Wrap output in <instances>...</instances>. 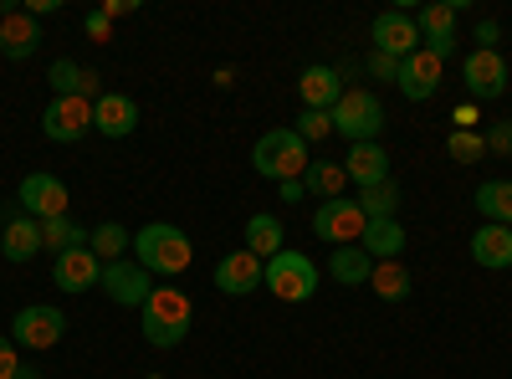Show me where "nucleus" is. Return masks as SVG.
<instances>
[{"label": "nucleus", "instance_id": "obj_25", "mask_svg": "<svg viewBox=\"0 0 512 379\" xmlns=\"http://www.w3.org/2000/svg\"><path fill=\"white\" fill-rule=\"evenodd\" d=\"M472 205L482 210L487 226H512V180H487V185H477Z\"/></svg>", "mask_w": 512, "mask_h": 379}, {"label": "nucleus", "instance_id": "obj_17", "mask_svg": "<svg viewBox=\"0 0 512 379\" xmlns=\"http://www.w3.org/2000/svg\"><path fill=\"white\" fill-rule=\"evenodd\" d=\"M0 251H6V262H31L41 251V221L26 216V210H6V226H0Z\"/></svg>", "mask_w": 512, "mask_h": 379}, {"label": "nucleus", "instance_id": "obj_2", "mask_svg": "<svg viewBox=\"0 0 512 379\" xmlns=\"http://www.w3.org/2000/svg\"><path fill=\"white\" fill-rule=\"evenodd\" d=\"M134 262L149 272V277H180L190 272L195 262V246L180 226H169V221H149L139 236H134Z\"/></svg>", "mask_w": 512, "mask_h": 379}, {"label": "nucleus", "instance_id": "obj_31", "mask_svg": "<svg viewBox=\"0 0 512 379\" xmlns=\"http://www.w3.org/2000/svg\"><path fill=\"white\" fill-rule=\"evenodd\" d=\"M41 246H52L57 257L72 246H88V231H82L72 216H57V221H41Z\"/></svg>", "mask_w": 512, "mask_h": 379}, {"label": "nucleus", "instance_id": "obj_12", "mask_svg": "<svg viewBox=\"0 0 512 379\" xmlns=\"http://www.w3.org/2000/svg\"><path fill=\"white\" fill-rule=\"evenodd\" d=\"M103 292L118 303V308H144L149 303V292H154V277L139 267V262H108L103 267Z\"/></svg>", "mask_w": 512, "mask_h": 379}, {"label": "nucleus", "instance_id": "obj_11", "mask_svg": "<svg viewBox=\"0 0 512 379\" xmlns=\"http://www.w3.org/2000/svg\"><path fill=\"white\" fill-rule=\"evenodd\" d=\"M369 36H374V52L395 57V62H405L410 52H420V31H415V16L410 11H379L374 26H369Z\"/></svg>", "mask_w": 512, "mask_h": 379}, {"label": "nucleus", "instance_id": "obj_24", "mask_svg": "<svg viewBox=\"0 0 512 379\" xmlns=\"http://www.w3.org/2000/svg\"><path fill=\"white\" fill-rule=\"evenodd\" d=\"M282 246H287V231H282L277 216H267V210H262V216H251V221H246V251H251V257L272 262Z\"/></svg>", "mask_w": 512, "mask_h": 379}, {"label": "nucleus", "instance_id": "obj_22", "mask_svg": "<svg viewBox=\"0 0 512 379\" xmlns=\"http://www.w3.org/2000/svg\"><path fill=\"white\" fill-rule=\"evenodd\" d=\"M369 272H374V262H369L364 246H333L328 277H333L338 287H369Z\"/></svg>", "mask_w": 512, "mask_h": 379}, {"label": "nucleus", "instance_id": "obj_30", "mask_svg": "<svg viewBox=\"0 0 512 379\" xmlns=\"http://www.w3.org/2000/svg\"><path fill=\"white\" fill-rule=\"evenodd\" d=\"M359 210H364L369 221H395V210H400V185L384 180V185L359 190Z\"/></svg>", "mask_w": 512, "mask_h": 379}, {"label": "nucleus", "instance_id": "obj_32", "mask_svg": "<svg viewBox=\"0 0 512 379\" xmlns=\"http://www.w3.org/2000/svg\"><path fill=\"white\" fill-rule=\"evenodd\" d=\"M446 154H451L456 164H477V159L487 154V144H482V134H477V129H456V134L446 139Z\"/></svg>", "mask_w": 512, "mask_h": 379}, {"label": "nucleus", "instance_id": "obj_26", "mask_svg": "<svg viewBox=\"0 0 512 379\" xmlns=\"http://www.w3.org/2000/svg\"><path fill=\"white\" fill-rule=\"evenodd\" d=\"M303 190L318 195V200H338V195L349 190L344 164H338V159H313V164H308V175H303Z\"/></svg>", "mask_w": 512, "mask_h": 379}, {"label": "nucleus", "instance_id": "obj_38", "mask_svg": "<svg viewBox=\"0 0 512 379\" xmlns=\"http://www.w3.org/2000/svg\"><path fill=\"white\" fill-rule=\"evenodd\" d=\"M82 26H88L93 41H108V36H113V21H108L103 11H88V21H82Z\"/></svg>", "mask_w": 512, "mask_h": 379}, {"label": "nucleus", "instance_id": "obj_13", "mask_svg": "<svg viewBox=\"0 0 512 379\" xmlns=\"http://www.w3.org/2000/svg\"><path fill=\"white\" fill-rule=\"evenodd\" d=\"M52 282L62 292H93V287H103V262L93 257V246H72L52 262Z\"/></svg>", "mask_w": 512, "mask_h": 379}, {"label": "nucleus", "instance_id": "obj_23", "mask_svg": "<svg viewBox=\"0 0 512 379\" xmlns=\"http://www.w3.org/2000/svg\"><path fill=\"white\" fill-rule=\"evenodd\" d=\"M359 246L369 251V262H400V251H405V226L400 221H369Z\"/></svg>", "mask_w": 512, "mask_h": 379}, {"label": "nucleus", "instance_id": "obj_4", "mask_svg": "<svg viewBox=\"0 0 512 379\" xmlns=\"http://www.w3.org/2000/svg\"><path fill=\"white\" fill-rule=\"evenodd\" d=\"M333 134H344L349 144H379L384 134V103L369 88H344V98L333 103Z\"/></svg>", "mask_w": 512, "mask_h": 379}, {"label": "nucleus", "instance_id": "obj_35", "mask_svg": "<svg viewBox=\"0 0 512 379\" xmlns=\"http://www.w3.org/2000/svg\"><path fill=\"white\" fill-rule=\"evenodd\" d=\"M482 144H487V154H512V123H507V118H502V123H487Z\"/></svg>", "mask_w": 512, "mask_h": 379}, {"label": "nucleus", "instance_id": "obj_16", "mask_svg": "<svg viewBox=\"0 0 512 379\" xmlns=\"http://www.w3.org/2000/svg\"><path fill=\"white\" fill-rule=\"evenodd\" d=\"M93 129L103 139H128V134L139 129V103L128 98V93H103L93 103Z\"/></svg>", "mask_w": 512, "mask_h": 379}, {"label": "nucleus", "instance_id": "obj_14", "mask_svg": "<svg viewBox=\"0 0 512 379\" xmlns=\"http://www.w3.org/2000/svg\"><path fill=\"white\" fill-rule=\"evenodd\" d=\"M262 272H267V262L251 257L246 246H236V251H226V257L216 262V287L226 292V298H246V292L262 287Z\"/></svg>", "mask_w": 512, "mask_h": 379}, {"label": "nucleus", "instance_id": "obj_36", "mask_svg": "<svg viewBox=\"0 0 512 379\" xmlns=\"http://www.w3.org/2000/svg\"><path fill=\"white\" fill-rule=\"evenodd\" d=\"M26 374V364H21V354H16V344L0 333V379H21Z\"/></svg>", "mask_w": 512, "mask_h": 379}, {"label": "nucleus", "instance_id": "obj_6", "mask_svg": "<svg viewBox=\"0 0 512 379\" xmlns=\"http://www.w3.org/2000/svg\"><path fill=\"white\" fill-rule=\"evenodd\" d=\"M364 226H369V216L359 210V200H349V195L323 200V205L313 210V236L328 241V246H359Z\"/></svg>", "mask_w": 512, "mask_h": 379}, {"label": "nucleus", "instance_id": "obj_5", "mask_svg": "<svg viewBox=\"0 0 512 379\" xmlns=\"http://www.w3.org/2000/svg\"><path fill=\"white\" fill-rule=\"evenodd\" d=\"M262 287L272 292V298H282V303H313L318 267H313V257H303V251L282 246L277 257L267 262V272H262Z\"/></svg>", "mask_w": 512, "mask_h": 379}, {"label": "nucleus", "instance_id": "obj_1", "mask_svg": "<svg viewBox=\"0 0 512 379\" xmlns=\"http://www.w3.org/2000/svg\"><path fill=\"white\" fill-rule=\"evenodd\" d=\"M190 323H195V303L180 287H154L149 303L139 308L144 344H154V349H180L190 339Z\"/></svg>", "mask_w": 512, "mask_h": 379}, {"label": "nucleus", "instance_id": "obj_29", "mask_svg": "<svg viewBox=\"0 0 512 379\" xmlns=\"http://www.w3.org/2000/svg\"><path fill=\"white\" fill-rule=\"evenodd\" d=\"M88 246H93V257L108 267V262H123V251L134 246V236H128L118 221H103V226H93V231H88Z\"/></svg>", "mask_w": 512, "mask_h": 379}, {"label": "nucleus", "instance_id": "obj_21", "mask_svg": "<svg viewBox=\"0 0 512 379\" xmlns=\"http://www.w3.org/2000/svg\"><path fill=\"white\" fill-rule=\"evenodd\" d=\"M472 262L487 272H507L512 267V226H487L472 236Z\"/></svg>", "mask_w": 512, "mask_h": 379}, {"label": "nucleus", "instance_id": "obj_28", "mask_svg": "<svg viewBox=\"0 0 512 379\" xmlns=\"http://www.w3.org/2000/svg\"><path fill=\"white\" fill-rule=\"evenodd\" d=\"M369 287H374L379 303H405L410 298V267L405 262H374Z\"/></svg>", "mask_w": 512, "mask_h": 379}, {"label": "nucleus", "instance_id": "obj_9", "mask_svg": "<svg viewBox=\"0 0 512 379\" xmlns=\"http://www.w3.org/2000/svg\"><path fill=\"white\" fill-rule=\"evenodd\" d=\"M461 82H466V93H472L477 103H492V98H502L507 93V82H512V72H507V62H502V52L492 47V52H466V62H461Z\"/></svg>", "mask_w": 512, "mask_h": 379}, {"label": "nucleus", "instance_id": "obj_39", "mask_svg": "<svg viewBox=\"0 0 512 379\" xmlns=\"http://www.w3.org/2000/svg\"><path fill=\"white\" fill-rule=\"evenodd\" d=\"M277 195H282L287 205H297V200H303L308 190H303V180H282V185H277Z\"/></svg>", "mask_w": 512, "mask_h": 379}, {"label": "nucleus", "instance_id": "obj_8", "mask_svg": "<svg viewBox=\"0 0 512 379\" xmlns=\"http://www.w3.org/2000/svg\"><path fill=\"white\" fill-rule=\"evenodd\" d=\"M41 134L52 144H82L93 134V103L88 98H52L41 113Z\"/></svg>", "mask_w": 512, "mask_h": 379}, {"label": "nucleus", "instance_id": "obj_27", "mask_svg": "<svg viewBox=\"0 0 512 379\" xmlns=\"http://www.w3.org/2000/svg\"><path fill=\"white\" fill-rule=\"evenodd\" d=\"M466 11V0H436V6H420L415 31L420 41H436V36H456V16Z\"/></svg>", "mask_w": 512, "mask_h": 379}, {"label": "nucleus", "instance_id": "obj_7", "mask_svg": "<svg viewBox=\"0 0 512 379\" xmlns=\"http://www.w3.org/2000/svg\"><path fill=\"white\" fill-rule=\"evenodd\" d=\"M62 333H67V313L62 308H52V303H31V308H21L16 318H11V344L16 349H52V344H62Z\"/></svg>", "mask_w": 512, "mask_h": 379}, {"label": "nucleus", "instance_id": "obj_41", "mask_svg": "<svg viewBox=\"0 0 512 379\" xmlns=\"http://www.w3.org/2000/svg\"><path fill=\"white\" fill-rule=\"evenodd\" d=\"M128 11H139V0H108V6H103L108 21H113V16H128Z\"/></svg>", "mask_w": 512, "mask_h": 379}, {"label": "nucleus", "instance_id": "obj_33", "mask_svg": "<svg viewBox=\"0 0 512 379\" xmlns=\"http://www.w3.org/2000/svg\"><path fill=\"white\" fill-rule=\"evenodd\" d=\"M47 82H52V98H77V88H82V67H77L72 57H57Z\"/></svg>", "mask_w": 512, "mask_h": 379}, {"label": "nucleus", "instance_id": "obj_40", "mask_svg": "<svg viewBox=\"0 0 512 379\" xmlns=\"http://www.w3.org/2000/svg\"><path fill=\"white\" fill-rule=\"evenodd\" d=\"M492 41H497V21H482L477 26V52H492Z\"/></svg>", "mask_w": 512, "mask_h": 379}, {"label": "nucleus", "instance_id": "obj_20", "mask_svg": "<svg viewBox=\"0 0 512 379\" xmlns=\"http://www.w3.org/2000/svg\"><path fill=\"white\" fill-rule=\"evenodd\" d=\"M344 175H349V185H359V190L384 185V180H390V154H384L379 144H349Z\"/></svg>", "mask_w": 512, "mask_h": 379}, {"label": "nucleus", "instance_id": "obj_18", "mask_svg": "<svg viewBox=\"0 0 512 379\" xmlns=\"http://www.w3.org/2000/svg\"><path fill=\"white\" fill-rule=\"evenodd\" d=\"M36 47H41V21H36L31 11L0 16V57L26 62V57H36Z\"/></svg>", "mask_w": 512, "mask_h": 379}, {"label": "nucleus", "instance_id": "obj_3", "mask_svg": "<svg viewBox=\"0 0 512 379\" xmlns=\"http://www.w3.org/2000/svg\"><path fill=\"white\" fill-rule=\"evenodd\" d=\"M251 164H256V175L282 185V180H303L308 175V144L297 139V129H267L262 139H256L251 149Z\"/></svg>", "mask_w": 512, "mask_h": 379}, {"label": "nucleus", "instance_id": "obj_37", "mask_svg": "<svg viewBox=\"0 0 512 379\" xmlns=\"http://www.w3.org/2000/svg\"><path fill=\"white\" fill-rule=\"evenodd\" d=\"M369 72H374L379 82H395V77H400V62L384 57V52H369Z\"/></svg>", "mask_w": 512, "mask_h": 379}, {"label": "nucleus", "instance_id": "obj_42", "mask_svg": "<svg viewBox=\"0 0 512 379\" xmlns=\"http://www.w3.org/2000/svg\"><path fill=\"white\" fill-rule=\"evenodd\" d=\"M451 118H456V123H461V129H472V123H477V103H466V108H456V113H451Z\"/></svg>", "mask_w": 512, "mask_h": 379}, {"label": "nucleus", "instance_id": "obj_19", "mask_svg": "<svg viewBox=\"0 0 512 379\" xmlns=\"http://www.w3.org/2000/svg\"><path fill=\"white\" fill-rule=\"evenodd\" d=\"M297 98H303V108L313 113H333V103L344 98V88H338V72L333 67H303V77H297Z\"/></svg>", "mask_w": 512, "mask_h": 379}, {"label": "nucleus", "instance_id": "obj_15", "mask_svg": "<svg viewBox=\"0 0 512 379\" xmlns=\"http://www.w3.org/2000/svg\"><path fill=\"white\" fill-rule=\"evenodd\" d=\"M441 72H446V62L441 57H431V52H410L405 62H400V93L410 98V103H425V98H436V88H441Z\"/></svg>", "mask_w": 512, "mask_h": 379}, {"label": "nucleus", "instance_id": "obj_34", "mask_svg": "<svg viewBox=\"0 0 512 379\" xmlns=\"http://www.w3.org/2000/svg\"><path fill=\"white\" fill-rule=\"evenodd\" d=\"M328 134H333V113L303 108V118H297V139H303V144H318V139H328Z\"/></svg>", "mask_w": 512, "mask_h": 379}, {"label": "nucleus", "instance_id": "obj_10", "mask_svg": "<svg viewBox=\"0 0 512 379\" xmlns=\"http://www.w3.org/2000/svg\"><path fill=\"white\" fill-rule=\"evenodd\" d=\"M16 205L26 210V216H36V221H57V216H67L72 195H67V185H62L57 175H41V170H36V175L21 180Z\"/></svg>", "mask_w": 512, "mask_h": 379}]
</instances>
